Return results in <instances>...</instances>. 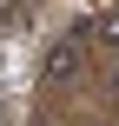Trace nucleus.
<instances>
[{
  "mask_svg": "<svg viewBox=\"0 0 119 126\" xmlns=\"http://www.w3.org/2000/svg\"><path fill=\"white\" fill-rule=\"evenodd\" d=\"M79 40H86V33L73 27L66 40H53V47H46V60H40V80H46V86H66V80L79 73Z\"/></svg>",
  "mask_w": 119,
  "mask_h": 126,
  "instance_id": "1",
  "label": "nucleus"
},
{
  "mask_svg": "<svg viewBox=\"0 0 119 126\" xmlns=\"http://www.w3.org/2000/svg\"><path fill=\"white\" fill-rule=\"evenodd\" d=\"M79 33H86V40H99L106 53H119V7H99V13L79 27Z\"/></svg>",
  "mask_w": 119,
  "mask_h": 126,
  "instance_id": "2",
  "label": "nucleus"
},
{
  "mask_svg": "<svg viewBox=\"0 0 119 126\" xmlns=\"http://www.w3.org/2000/svg\"><path fill=\"white\" fill-rule=\"evenodd\" d=\"M113 93H119V66H113Z\"/></svg>",
  "mask_w": 119,
  "mask_h": 126,
  "instance_id": "3",
  "label": "nucleus"
}]
</instances>
